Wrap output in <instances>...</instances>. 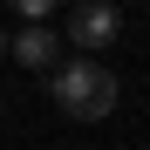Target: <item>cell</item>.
Returning <instances> with one entry per match:
<instances>
[{"label":"cell","instance_id":"1","mask_svg":"<svg viewBox=\"0 0 150 150\" xmlns=\"http://www.w3.org/2000/svg\"><path fill=\"white\" fill-rule=\"evenodd\" d=\"M48 96H55V109L68 123H103L123 89H116V75L96 62V55H82V62H62L55 75H48Z\"/></svg>","mask_w":150,"mask_h":150},{"label":"cell","instance_id":"2","mask_svg":"<svg viewBox=\"0 0 150 150\" xmlns=\"http://www.w3.org/2000/svg\"><path fill=\"white\" fill-rule=\"evenodd\" d=\"M116 28H123L116 0H82V7L68 14V41H75V48H89V55H96V48H109Z\"/></svg>","mask_w":150,"mask_h":150},{"label":"cell","instance_id":"3","mask_svg":"<svg viewBox=\"0 0 150 150\" xmlns=\"http://www.w3.org/2000/svg\"><path fill=\"white\" fill-rule=\"evenodd\" d=\"M7 55H14L21 68H41V75H55V68H62V34L48 28V21H34V28H21V34L7 41Z\"/></svg>","mask_w":150,"mask_h":150},{"label":"cell","instance_id":"4","mask_svg":"<svg viewBox=\"0 0 150 150\" xmlns=\"http://www.w3.org/2000/svg\"><path fill=\"white\" fill-rule=\"evenodd\" d=\"M7 7L28 21V28H34V21H48V14H55V0H7Z\"/></svg>","mask_w":150,"mask_h":150},{"label":"cell","instance_id":"5","mask_svg":"<svg viewBox=\"0 0 150 150\" xmlns=\"http://www.w3.org/2000/svg\"><path fill=\"white\" fill-rule=\"evenodd\" d=\"M0 55H7V41H0Z\"/></svg>","mask_w":150,"mask_h":150}]
</instances>
